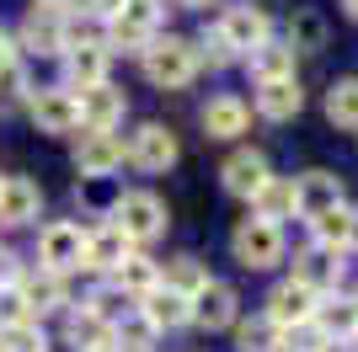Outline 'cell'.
I'll use <instances>...</instances> for the list:
<instances>
[{
  "instance_id": "obj_1",
  "label": "cell",
  "mask_w": 358,
  "mask_h": 352,
  "mask_svg": "<svg viewBox=\"0 0 358 352\" xmlns=\"http://www.w3.org/2000/svg\"><path fill=\"white\" fill-rule=\"evenodd\" d=\"M145 75L155 80V86H166V91L187 86V80L198 75V43H187V38H150Z\"/></svg>"
},
{
  "instance_id": "obj_2",
  "label": "cell",
  "mask_w": 358,
  "mask_h": 352,
  "mask_svg": "<svg viewBox=\"0 0 358 352\" xmlns=\"http://www.w3.org/2000/svg\"><path fill=\"white\" fill-rule=\"evenodd\" d=\"M113 224L123 230L129 246H145V240H155L166 230V203L155 192H123L118 203H113Z\"/></svg>"
},
{
  "instance_id": "obj_3",
  "label": "cell",
  "mask_w": 358,
  "mask_h": 352,
  "mask_svg": "<svg viewBox=\"0 0 358 352\" xmlns=\"http://www.w3.org/2000/svg\"><path fill=\"white\" fill-rule=\"evenodd\" d=\"M230 251H236V262L241 267H278L284 262V230L268 219H241L236 235H230Z\"/></svg>"
},
{
  "instance_id": "obj_4",
  "label": "cell",
  "mask_w": 358,
  "mask_h": 352,
  "mask_svg": "<svg viewBox=\"0 0 358 352\" xmlns=\"http://www.w3.org/2000/svg\"><path fill=\"white\" fill-rule=\"evenodd\" d=\"M224 38V48L230 54H252V48L268 43V11H257V6H230V11L220 16V27H214Z\"/></svg>"
},
{
  "instance_id": "obj_5",
  "label": "cell",
  "mask_w": 358,
  "mask_h": 352,
  "mask_svg": "<svg viewBox=\"0 0 358 352\" xmlns=\"http://www.w3.org/2000/svg\"><path fill=\"white\" fill-rule=\"evenodd\" d=\"M315 305H321V293H310L305 283H278V288L268 293V321L278 325V331H294V325H310L315 321Z\"/></svg>"
},
{
  "instance_id": "obj_6",
  "label": "cell",
  "mask_w": 358,
  "mask_h": 352,
  "mask_svg": "<svg viewBox=\"0 0 358 352\" xmlns=\"http://www.w3.org/2000/svg\"><path fill=\"white\" fill-rule=\"evenodd\" d=\"M38 251H43V272H54V278H64V272H75L80 267V256H86V235H80V224H48L43 240H38Z\"/></svg>"
},
{
  "instance_id": "obj_7",
  "label": "cell",
  "mask_w": 358,
  "mask_h": 352,
  "mask_svg": "<svg viewBox=\"0 0 358 352\" xmlns=\"http://www.w3.org/2000/svg\"><path fill=\"white\" fill-rule=\"evenodd\" d=\"M123 155H129L139 171H166V166H177V133L161 129V123H145V129L129 139Z\"/></svg>"
},
{
  "instance_id": "obj_8",
  "label": "cell",
  "mask_w": 358,
  "mask_h": 352,
  "mask_svg": "<svg viewBox=\"0 0 358 352\" xmlns=\"http://www.w3.org/2000/svg\"><path fill=\"white\" fill-rule=\"evenodd\" d=\"M32 123H38L43 133H70V129H80V102H75V91H64V86L38 91V96H32Z\"/></svg>"
},
{
  "instance_id": "obj_9",
  "label": "cell",
  "mask_w": 358,
  "mask_h": 352,
  "mask_svg": "<svg viewBox=\"0 0 358 352\" xmlns=\"http://www.w3.org/2000/svg\"><path fill=\"white\" fill-rule=\"evenodd\" d=\"M155 6H123V16H113L107 22V32H102V43L107 48H139L145 54L150 48V32H155Z\"/></svg>"
},
{
  "instance_id": "obj_10",
  "label": "cell",
  "mask_w": 358,
  "mask_h": 352,
  "mask_svg": "<svg viewBox=\"0 0 358 352\" xmlns=\"http://www.w3.org/2000/svg\"><path fill=\"white\" fill-rule=\"evenodd\" d=\"M294 198H299V214L315 219V214H331V208H343V176L331 171H305L294 182Z\"/></svg>"
},
{
  "instance_id": "obj_11",
  "label": "cell",
  "mask_w": 358,
  "mask_h": 352,
  "mask_svg": "<svg viewBox=\"0 0 358 352\" xmlns=\"http://www.w3.org/2000/svg\"><path fill=\"white\" fill-rule=\"evenodd\" d=\"M75 102H80V123H86L91 133H113V123L123 117V91H113L102 80V86H91V91H75Z\"/></svg>"
},
{
  "instance_id": "obj_12",
  "label": "cell",
  "mask_w": 358,
  "mask_h": 352,
  "mask_svg": "<svg viewBox=\"0 0 358 352\" xmlns=\"http://www.w3.org/2000/svg\"><path fill=\"white\" fill-rule=\"evenodd\" d=\"M193 321L203 325V331H224V325H236V288L209 278L203 288L193 293Z\"/></svg>"
},
{
  "instance_id": "obj_13",
  "label": "cell",
  "mask_w": 358,
  "mask_h": 352,
  "mask_svg": "<svg viewBox=\"0 0 358 352\" xmlns=\"http://www.w3.org/2000/svg\"><path fill=\"white\" fill-rule=\"evenodd\" d=\"M123 166V139L118 133H86L75 149V171L80 176H113Z\"/></svg>"
},
{
  "instance_id": "obj_14",
  "label": "cell",
  "mask_w": 358,
  "mask_h": 352,
  "mask_svg": "<svg viewBox=\"0 0 358 352\" xmlns=\"http://www.w3.org/2000/svg\"><path fill=\"white\" fill-rule=\"evenodd\" d=\"M43 208V192L27 176H6L0 182V224H32Z\"/></svg>"
},
{
  "instance_id": "obj_15",
  "label": "cell",
  "mask_w": 358,
  "mask_h": 352,
  "mask_svg": "<svg viewBox=\"0 0 358 352\" xmlns=\"http://www.w3.org/2000/svg\"><path fill=\"white\" fill-rule=\"evenodd\" d=\"M123 262H129V240H123L118 224H102V230L86 235V256H80V267H91V272H118Z\"/></svg>"
},
{
  "instance_id": "obj_16",
  "label": "cell",
  "mask_w": 358,
  "mask_h": 352,
  "mask_svg": "<svg viewBox=\"0 0 358 352\" xmlns=\"http://www.w3.org/2000/svg\"><path fill=\"white\" fill-rule=\"evenodd\" d=\"M224 192H236V198H257V192H262V182H268V161H262V155H257V149H241V155H230V161H224Z\"/></svg>"
},
{
  "instance_id": "obj_17",
  "label": "cell",
  "mask_w": 358,
  "mask_h": 352,
  "mask_svg": "<svg viewBox=\"0 0 358 352\" xmlns=\"http://www.w3.org/2000/svg\"><path fill=\"white\" fill-rule=\"evenodd\" d=\"M299 107H305V91H299L294 75H284V80H262V86H257V112L273 117V123L294 117Z\"/></svg>"
},
{
  "instance_id": "obj_18",
  "label": "cell",
  "mask_w": 358,
  "mask_h": 352,
  "mask_svg": "<svg viewBox=\"0 0 358 352\" xmlns=\"http://www.w3.org/2000/svg\"><path fill=\"white\" fill-rule=\"evenodd\" d=\"M337 272H343V262H337V251H327V246H310L305 256H294V283H305L310 293L337 288Z\"/></svg>"
},
{
  "instance_id": "obj_19",
  "label": "cell",
  "mask_w": 358,
  "mask_h": 352,
  "mask_svg": "<svg viewBox=\"0 0 358 352\" xmlns=\"http://www.w3.org/2000/svg\"><path fill=\"white\" fill-rule=\"evenodd\" d=\"M64 337H70L75 352H118L113 347V321H102L96 309H75L70 325H64Z\"/></svg>"
},
{
  "instance_id": "obj_20",
  "label": "cell",
  "mask_w": 358,
  "mask_h": 352,
  "mask_svg": "<svg viewBox=\"0 0 358 352\" xmlns=\"http://www.w3.org/2000/svg\"><path fill=\"white\" fill-rule=\"evenodd\" d=\"M139 315H145L155 331H177V325L193 321V299H182V293H171V288H155V293H145Z\"/></svg>"
},
{
  "instance_id": "obj_21",
  "label": "cell",
  "mask_w": 358,
  "mask_h": 352,
  "mask_svg": "<svg viewBox=\"0 0 358 352\" xmlns=\"http://www.w3.org/2000/svg\"><path fill=\"white\" fill-rule=\"evenodd\" d=\"M252 203H257V219H268V224H278V219H294V214H299L294 176H268V182H262V192H257Z\"/></svg>"
},
{
  "instance_id": "obj_22",
  "label": "cell",
  "mask_w": 358,
  "mask_h": 352,
  "mask_svg": "<svg viewBox=\"0 0 358 352\" xmlns=\"http://www.w3.org/2000/svg\"><path fill=\"white\" fill-rule=\"evenodd\" d=\"M11 288H16V299L27 305V315H43V309L64 305V283L54 278V272H27V278H16Z\"/></svg>"
},
{
  "instance_id": "obj_23",
  "label": "cell",
  "mask_w": 358,
  "mask_h": 352,
  "mask_svg": "<svg viewBox=\"0 0 358 352\" xmlns=\"http://www.w3.org/2000/svg\"><path fill=\"white\" fill-rule=\"evenodd\" d=\"M203 133H209V139H236V133H246V102H241V96H214V102L203 107Z\"/></svg>"
},
{
  "instance_id": "obj_24",
  "label": "cell",
  "mask_w": 358,
  "mask_h": 352,
  "mask_svg": "<svg viewBox=\"0 0 358 352\" xmlns=\"http://www.w3.org/2000/svg\"><path fill=\"white\" fill-rule=\"evenodd\" d=\"M310 230H315V246H327V251H337V256H343V246H353L358 214L343 203V208H331V214H315Z\"/></svg>"
},
{
  "instance_id": "obj_25",
  "label": "cell",
  "mask_w": 358,
  "mask_h": 352,
  "mask_svg": "<svg viewBox=\"0 0 358 352\" xmlns=\"http://www.w3.org/2000/svg\"><path fill=\"white\" fill-rule=\"evenodd\" d=\"M16 43L32 48V54H64V22H59V16H48V11H32Z\"/></svg>"
},
{
  "instance_id": "obj_26",
  "label": "cell",
  "mask_w": 358,
  "mask_h": 352,
  "mask_svg": "<svg viewBox=\"0 0 358 352\" xmlns=\"http://www.w3.org/2000/svg\"><path fill=\"white\" fill-rule=\"evenodd\" d=\"M113 278H118V288L129 293V299H145V293L161 288V262H150V256H129Z\"/></svg>"
},
{
  "instance_id": "obj_27",
  "label": "cell",
  "mask_w": 358,
  "mask_h": 352,
  "mask_svg": "<svg viewBox=\"0 0 358 352\" xmlns=\"http://www.w3.org/2000/svg\"><path fill=\"white\" fill-rule=\"evenodd\" d=\"M246 64H252L257 86H262V80H284V75H294V54H289V43H273V38L262 48H252Z\"/></svg>"
},
{
  "instance_id": "obj_28",
  "label": "cell",
  "mask_w": 358,
  "mask_h": 352,
  "mask_svg": "<svg viewBox=\"0 0 358 352\" xmlns=\"http://www.w3.org/2000/svg\"><path fill=\"white\" fill-rule=\"evenodd\" d=\"M209 283V272L193 262V256H171V262L161 267V288H171V293H182V299H193L198 288Z\"/></svg>"
},
{
  "instance_id": "obj_29",
  "label": "cell",
  "mask_w": 358,
  "mask_h": 352,
  "mask_svg": "<svg viewBox=\"0 0 358 352\" xmlns=\"http://www.w3.org/2000/svg\"><path fill=\"white\" fill-rule=\"evenodd\" d=\"M107 80V48H70V86L91 91Z\"/></svg>"
},
{
  "instance_id": "obj_30",
  "label": "cell",
  "mask_w": 358,
  "mask_h": 352,
  "mask_svg": "<svg viewBox=\"0 0 358 352\" xmlns=\"http://www.w3.org/2000/svg\"><path fill=\"white\" fill-rule=\"evenodd\" d=\"M315 325H321L331 342L353 337V331H358V305H353V299H327V305H315Z\"/></svg>"
},
{
  "instance_id": "obj_31",
  "label": "cell",
  "mask_w": 358,
  "mask_h": 352,
  "mask_svg": "<svg viewBox=\"0 0 358 352\" xmlns=\"http://www.w3.org/2000/svg\"><path fill=\"white\" fill-rule=\"evenodd\" d=\"M278 347H284V331H278L268 315L236 325V352H278Z\"/></svg>"
},
{
  "instance_id": "obj_32",
  "label": "cell",
  "mask_w": 358,
  "mask_h": 352,
  "mask_svg": "<svg viewBox=\"0 0 358 352\" xmlns=\"http://www.w3.org/2000/svg\"><path fill=\"white\" fill-rule=\"evenodd\" d=\"M327 117L337 129L358 133V80H337V86L327 91Z\"/></svg>"
},
{
  "instance_id": "obj_33",
  "label": "cell",
  "mask_w": 358,
  "mask_h": 352,
  "mask_svg": "<svg viewBox=\"0 0 358 352\" xmlns=\"http://www.w3.org/2000/svg\"><path fill=\"white\" fill-rule=\"evenodd\" d=\"M150 342H155V325L145 321V315H118V321H113V347L118 352H145Z\"/></svg>"
},
{
  "instance_id": "obj_34",
  "label": "cell",
  "mask_w": 358,
  "mask_h": 352,
  "mask_svg": "<svg viewBox=\"0 0 358 352\" xmlns=\"http://www.w3.org/2000/svg\"><path fill=\"white\" fill-rule=\"evenodd\" d=\"M315 48H327V22L315 11H299L289 22V54H315Z\"/></svg>"
},
{
  "instance_id": "obj_35",
  "label": "cell",
  "mask_w": 358,
  "mask_h": 352,
  "mask_svg": "<svg viewBox=\"0 0 358 352\" xmlns=\"http://www.w3.org/2000/svg\"><path fill=\"white\" fill-rule=\"evenodd\" d=\"M0 352H48V337L43 325H11V331H0Z\"/></svg>"
},
{
  "instance_id": "obj_36",
  "label": "cell",
  "mask_w": 358,
  "mask_h": 352,
  "mask_svg": "<svg viewBox=\"0 0 358 352\" xmlns=\"http://www.w3.org/2000/svg\"><path fill=\"white\" fill-rule=\"evenodd\" d=\"M327 331H321V325H294V331H289V352H321V347H327Z\"/></svg>"
},
{
  "instance_id": "obj_37",
  "label": "cell",
  "mask_w": 358,
  "mask_h": 352,
  "mask_svg": "<svg viewBox=\"0 0 358 352\" xmlns=\"http://www.w3.org/2000/svg\"><path fill=\"white\" fill-rule=\"evenodd\" d=\"M27 305L16 299V288H0V331H11V325H27Z\"/></svg>"
},
{
  "instance_id": "obj_38",
  "label": "cell",
  "mask_w": 358,
  "mask_h": 352,
  "mask_svg": "<svg viewBox=\"0 0 358 352\" xmlns=\"http://www.w3.org/2000/svg\"><path fill=\"white\" fill-rule=\"evenodd\" d=\"M198 59H209V64H230L236 54L224 48V38H220V32H203V48H198Z\"/></svg>"
},
{
  "instance_id": "obj_39",
  "label": "cell",
  "mask_w": 358,
  "mask_h": 352,
  "mask_svg": "<svg viewBox=\"0 0 358 352\" xmlns=\"http://www.w3.org/2000/svg\"><path fill=\"white\" fill-rule=\"evenodd\" d=\"M86 6H91V16L113 22V16H123V6H129V0H86Z\"/></svg>"
},
{
  "instance_id": "obj_40",
  "label": "cell",
  "mask_w": 358,
  "mask_h": 352,
  "mask_svg": "<svg viewBox=\"0 0 358 352\" xmlns=\"http://www.w3.org/2000/svg\"><path fill=\"white\" fill-rule=\"evenodd\" d=\"M11 64H16V38H11L6 27H0V75L11 70Z\"/></svg>"
},
{
  "instance_id": "obj_41",
  "label": "cell",
  "mask_w": 358,
  "mask_h": 352,
  "mask_svg": "<svg viewBox=\"0 0 358 352\" xmlns=\"http://www.w3.org/2000/svg\"><path fill=\"white\" fill-rule=\"evenodd\" d=\"M16 283V262H11V251H0V288H11Z\"/></svg>"
},
{
  "instance_id": "obj_42",
  "label": "cell",
  "mask_w": 358,
  "mask_h": 352,
  "mask_svg": "<svg viewBox=\"0 0 358 352\" xmlns=\"http://www.w3.org/2000/svg\"><path fill=\"white\" fill-rule=\"evenodd\" d=\"M38 11H48V16H59V6H70V0H32Z\"/></svg>"
},
{
  "instance_id": "obj_43",
  "label": "cell",
  "mask_w": 358,
  "mask_h": 352,
  "mask_svg": "<svg viewBox=\"0 0 358 352\" xmlns=\"http://www.w3.org/2000/svg\"><path fill=\"white\" fill-rule=\"evenodd\" d=\"M343 6H348V16H358V0H343Z\"/></svg>"
},
{
  "instance_id": "obj_44",
  "label": "cell",
  "mask_w": 358,
  "mask_h": 352,
  "mask_svg": "<svg viewBox=\"0 0 358 352\" xmlns=\"http://www.w3.org/2000/svg\"><path fill=\"white\" fill-rule=\"evenodd\" d=\"M182 6H214V0H182Z\"/></svg>"
},
{
  "instance_id": "obj_45",
  "label": "cell",
  "mask_w": 358,
  "mask_h": 352,
  "mask_svg": "<svg viewBox=\"0 0 358 352\" xmlns=\"http://www.w3.org/2000/svg\"><path fill=\"white\" fill-rule=\"evenodd\" d=\"M129 6H155V0H129Z\"/></svg>"
},
{
  "instance_id": "obj_46",
  "label": "cell",
  "mask_w": 358,
  "mask_h": 352,
  "mask_svg": "<svg viewBox=\"0 0 358 352\" xmlns=\"http://www.w3.org/2000/svg\"><path fill=\"white\" fill-rule=\"evenodd\" d=\"M353 352H358V331H353Z\"/></svg>"
}]
</instances>
